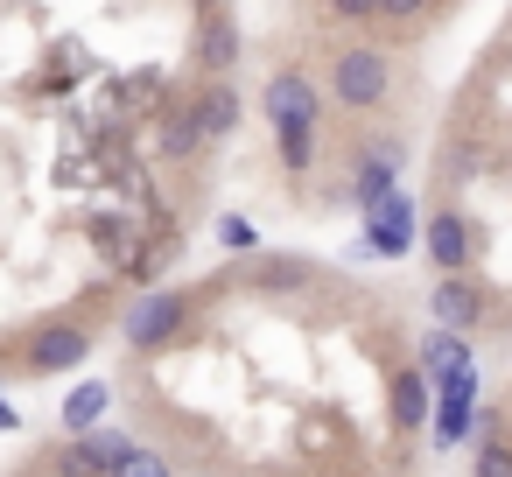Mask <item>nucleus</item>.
Returning a JSON list of instances; mask_svg holds the SVG:
<instances>
[{
  "mask_svg": "<svg viewBox=\"0 0 512 477\" xmlns=\"http://www.w3.org/2000/svg\"><path fill=\"white\" fill-rule=\"evenodd\" d=\"M330 92H337L344 113H372V106L393 92V64H386V50H372V43L337 50V57H330Z\"/></svg>",
  "mask_w": 512,
  "mask_h": 477,
  "instance_id": "nucleus-1",
  "label": "nucleus"
},
{
  "mask_svg": "<svg viewBox=\"0 0 512 477\" xmlns=\"http://www.w3.org/2000/svg\"><path fill=\"white\" fill-rule=\"evenodd\" d=\"M260 113H267V127H274V141L281 134H316V120H323V92H316V78L309 71H274L267 78V92H260Z\"/></svg>",
  "mask_w": 512,
  "mask_h": 477,
  "instance_id": "nucleus-2",
  "label": "nucleus"
},
{
  "mask_svg": "<svg viewBox=\"0 0 512 477\" xmlns=\"http://www.w3.org/2000/svg\"><path fill=\"white\" fill-rule=\"evenodd\" d=\"M414 246H421V211H414L407 190H393L386 204L365 211V253L372 260H407Z\"/></svg>",
  "mask_w": 512,
  "mask_h": 477,
  "instance_id": "nucleus-3",
  "label": "nucleus"
},
{
  "mask_svg": "<svg viewBox=\"0 0 512 477\" xmlns=\"http://www.w3.org/2000/svg\"><path fill=\"white\" fill-rule=\"evenodd\" d=\"M477 435V365L435 379V449H463Z\"/></svg>",
  "mask_w": 512,
  "mask_h": 477,
  "instance_id": "nucleus-4",
  "label": "nucleus"
},
{
  "mask_svg": "<svg viewBox=\"0 0 512 477\" xmlns=\"http://www.w3.org/2000/svg\"><path fill=\"white\" fill-rule=\"evenodd\" d=\"M190 57H197V71H204V78H232V64H239V22H232L225 0H204V8H197Z\"/></svg>",
  "mask_w": 512,
  "mask_h": 477,
  "instance_id": "nucleus-5",
  "label": "nucleus"
},
{
  "mask_svg": "<svg viewBox=\"0 0 512 477\" xmlns=\"http://www.w3.org/2000/svg\"><path fill=\"white\" fill-rule=\"evenodd\" d=\"M183 323H190V302H183V295H141V302L127 309L120 337H127L134 351H162V344L183 337Z\"/></svg>",
  "mask_w": 512,
  "mask_h": 477,
  "instance_id": "nucleus-6",
  "label": "nucleus"
},
{
  "mask_svg": "<svg viewBox=\"0 0 512 477\" xmlns=\"http://www.w3.org/2000/svg\"><path fill=\"white\" fill-rule=\"evenodd\" d=\"M127 456H134V442L120 428H92V435H71L57 449V477H113Z\"/></svg>",
  "mask_w": 512,
  "mask_h": 477,
  "instance_id": "nucleus-7",
  "label": "nucleus"
},
{
  "mask_svg": "<svg viewBox=\"0 0 512 477\" xmlns=\"http://www.w3.org/2000/svg\"><path fill=\"white\" fill-rule=\"evenodd\" d=\"M428 309H435V330L470 337V330L484 323V288H477L470 274H442V281H435V295H428Z\"/></svg>",
  "mask_w": 512,
  "mask_h": 477,
  "instance_id": "nucleus-8",
  "label": "nucleus"
},
{
  "mask_svg": "<svg viewBox=\"0 0 512 477\" xmlns=\"http://www.w3.org/2000/svg\"><path fill=\"white\" fill-rule=\"evenodd\" d=\"M85 358H92V337H85L78 323H57V330L29 337V351H22V365H29L36 379H50V372H71V365H85Z\"/></svg>",
  "mask_w": 512,
  "mask_h": 477,
  "instance_id": "nucleus-9",
  "label": "nucleus"
},
{
  "mask_svg": "<svg viewBox=\"0 0 512 477\" xmlns=\"http://www.w3.org/2000/svg\"><path fill=\"white\" fill-rule=\"evenodd\" d=\"M400 190V148L393 141H372L365 155H358V176H351V204L358 211H372V204H386Z\"/></svg>",
  "mask_w": 512,
  "mask_h": 477,
  "instance_id": "nucleus-10",
  "label": "nucleus"
},
{
  "mask_svg": "<svg viewBox=\"0 0 512 477\" xmlns=\"http://www.w3.org/2000/svg\"><path fill=\"white\" fill-rule=\"evenodd\" d=\"M421 246H428V260L442 267V274H470V218H456V211H435V218H421Z\"/></svg>",
  "mask_w": 512,
  "mask_h": 477,
  "instance_id": "nucleus-11",
  "label": "nucleus"
},
{
  "mask_svg": "<svg viewBox=\"0 0 512 477\" xmlns=\"http://www.w3.org/2000/svg\"><path fill=\"white\" fill-rule=\"evenodd\" d=\"M239 92H232V78H204V92L190 99V120H197V134L204 141H225L232 127H239Z\"/></svg>",
  "mask_w": 512,
  "mask_h": 477,
  "instance_id": "nucleus-12",
  "label": "nucleus"
},
{
  "mask_svg": "<svg viewBox=\"0 0 512 477\" xmlns=\"http://www.w3.org/2000/svg\"><path fill=\"white\" fill-rule=\"evenodd\" d=\"M470 365H477L470 337H456V330H428L421 337V372L428 379H449V372H470Z\"/></svg>",
  "mask_w": 512,
  "mask_h": 477,
  "instance_id": "nucleus-13",
  "label": "nucleus"
},
{
  "mask_svg": "<svg viewBox=\"0 0 512 477\" xmlns=\"http://www.w3.org/2000/svg\"><path fill=\"white\" fill-rule=\"evenodd\" d=\"M106 407H113V386H106V379H85V386H78V393L64 400L57 428H64V435H92V428L106 421Z\"/></svg>",
  "mask_w": 512,
  "mask_h": 477,
  "instance_id": "nucleus-14",
  "label": "nucleus"
},
{
  "mask_svg": "<svg viewBox=\"0 0 512 477\" xmlns=\"http://www.w3.org/2000/svg\"><path fill=\"white\" fill-rule=\"evenodd\" d=\"M428 400H435V393H428V372L407 365V372L393 379V414H400V428H421V421H428Z\"/></svg>",
  "mask_w": 512,
  "mask_h": 477,
  "instance_id": "nucleus-15",
  "label": "nucleus"
},
{
  "mask_svg": "<svg viewBox=\"0 0 512 477\" xmlns=\"http://www.w3.org/2000/svg\"><path fill=\"white\" fill-rule=\"evenodd\" d=\"M162 148H169L176 162L204 148V134H197V120H190V99H176V106H162Z\"/></svg>",
  "mask_w": 512,
  "mask_h": 477,
  "instance_id": "nucleus-16",
  "label": "nucleus"
},
{
  "mask_svg": "<svg viewBox=\"0 0 512 477\" xmlns=\"http://www.w3.org/2000/svg\"><path fill=\"white\" fill-rule=\"evenodd\" d=\"M218 246H225V253H260V225L239 218V211H225V218H218Z\"/></svg>",
  "mask_w": 512,
  "mask_h": 477,
  "instance_id": "nucleus-17",
  "label": "nucleus"
},
{
  "mask_svg": "<svg viewBox=\"0 0 512 477\" xmlns=\"http://www.w3.org/2000/svg\"><path fill=\"white\" fill-rule=\"evenodd\" d=\"M274 148H281V169H288V176H309V162H316V134H281Z\"/></svg>",
  "mask_w": 512,
  "mask_h": 477,
  "instance_id": "nucleus-18",
  "label": "nucleus"
},
{
  "mask_svg": "<svg viewBox=\"0 0 512 477\" xmlns=\"http://www.w3.org/2000/svg\"><path fill=\"white\" fill-rule=\"evenodd\" d=\"M113 477H176V470H169V456H162V449H141V442H134V456H127Z\"/></svg>",
  "mask_w": 512,
  "mask_h": 477,
  "instance_id": "nucleus-19",
  "label": "nucleus"
},
{
  "mask_svg": "<svg viewBox=\"0 0 512 477\" xmlns=\"http://www.w3.org/2000/svg\"><path fill=\"white\" fill-rule=\"evenodd\" d=\"M330 15H344V22H372L379 15V0H323Z\"/></svg>",
  "mask_w": 512,
  "mask_h": 477,
  "instance_id": "nucleus-20",
  "label": "nucleus"
},
{
  "mask_svg": "<svg viewBox=\"0 0 512 477\" xmlns=\"http://www.w3.org/2000/svg\"><path fill=\"white\" fill-rule=\"evenodd\" d=\"M155 92H162V71H141V78L120 85V99H155Z\"/></svg>",
  "mask_w": 512,
  "mask_h": 477,
  "instance_id": "nucleus-21",
  "label": "nucleus"
},
{
  "mask_svg": "<svg viewBox=\"0 0 512 477\" xmlns=\"http://www.w3.org/2000/svg\"><path fill=\"white\" fill-rule=\"evenodd\" d=\"M379 15H393V22H414V15H428V0H379Z\"/></svg>",
  "mask_w": 512,
  "mask_h": 477,
  "instance_id": "nucleus-22",
  "label": "nucleus"
},
{
  "mask_svg": "<svg viewBox=\"0 0 512 477\" xmlns=\"http://www.w3.org/2000/svg\"><path fill=\"white\" fill-rule=\"evenodd\" d=\"M0 428H8V435H15V428H22V414H15V407H8V400H0Z\"/></svg>",
  "mask_w": 512,
  "mask_h": 477,
  "instance_id": "nucleus-23",
  "label": "nucleus"
}]
</instances>
